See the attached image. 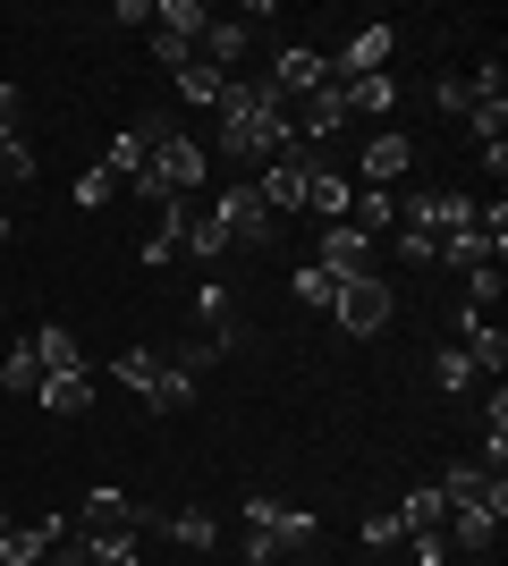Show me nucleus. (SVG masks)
<instances>
[{
	"instance_id": "2f4dec72",
	"label": "nucleus",
	"mask_w": 508,
	"mask_h": 566,
	"mask_svg": "<svg viewBox=\"0 0 508 566\" xmlns=\"http://www.w3.org/2000/svg\"><path fill=\"white\" fill-rule=\"evenodd\" d=\"M102 203H120V178H111L102 161H85L76 169V212H102Z\"/></svg>"
},
{
	"instance_id": "c756f323",
	"label": "nucleus",
	"mask_w": 508,
	"mask_h": 566,
	"mask_svg": "<svg viewBox=\"0 0 508 566\" xmlns=\"http://www.w3.org/2000/svg\"><path fill=\"white\" fill-rule=\"evenodd\" d=\"M76 542H85V558H94V566H136L145 533H76Z\"/></svg>"
},
{
	"instance_id": "c85d7f7f",
	"label": "nucleus",
	"mask_w": 508,
	"mask_h": 566,
	"mask_svg": "<svg viewBox=\"0 0 508 566\" xmlns=\"http://www.w3.org/2000/svg\"><path fill=\"white\" fill-rule=\"evenodd\" d=\"M220 85H229V76L204 69V60H195V69H178V102H187V111H220Z\"/></svg>"
},
{
	"instance_id": "1a4fd4ad",
	"label": "nucleus",
	"mask_w": 508,
	"mask_h": 566,
	"mask_svg": "<svg viewBox=\"0 0 508 566\" xmlns=\"http://www.w3.org/2000/svg\"><path fill=\"white\" fill-rule=\"evenodd\" d=\"M289 127H297V144H305V153H314L322 136H339V127H348V85H322V94H305V102H289Z\"/></svg>"
},
{
	"instance_id": "9d476101",
	"label": "nucleus",
	"mask_w": 508,
	"mask_h": 566,
	"mask_svg": "<svg viewBox=\"0 0 508 566\" xmlns=\"http://www.w3.org/2000/svg\"><path fill=\"white\" fill-rule=\"evenodd\" d=\"M458 347H466V364H475V380H500L508 373V331L491 322V313H475V305L458 313Z\"/></svg>"
},
{
	"instance_id": "37998d69",
	"label": "nucleus",
	"mask_w": 508,
	"mask_h": 566,
	"mask_svg": "<svg viewBox=\"0 0 508 566\" xmlns=\"http://www.w3.org/2000/svg\"><path fill=\"white\" fill-rule=\"evenodd\" d=\"M398 254H407V262H433L440 245H433V237H424V229H398Z\"/></svg>"
},
{
	"instance_id": "58836bf2",
	"label": "nucleus",
	"mask_w": 508,
	"mask_h": 566,
	"mask_svg": "<svg viewBox=\"0 0 508 566\" xmlns=\"http://www.w3.org/2000/svg\"><path fill=\"white\" fill-rule=\"evenodd\" d=\"M407 542V533H398V516H390V507H373V516H364V549H398Z\"/></svg>"
},
{
	"instance_id": "20e7f679",
	"label": "nucleus",
	"mask_w": 508,
	"mask_h": 566,
	"mask_svg": "<svg viewBox=\"0 0 508 566\" xmlns=\"http://www.w3.org/2000/svg\"><path fill=\"white\" fill-rule=\"evenodd\" d=\"M238 516H246V533H263V542H280V549H314V542H322V524L305 516V507H289V499H263V491H246V499H238Z\"/></svg>"
},
{
	"instance_id": "4c0bfd02",
	"label": "nucleus",
	"mask_w": 508,
	"mask_h": 566,
	"mask_svg": "<svg viewBox=\"0 0 508 566\" xmlns=\"http://www.w3.org/2000/svg\"><path fill=\"white\" fill-rule=\"evenodd\" d=\"M491 296H500V262H484V271H466V305L491 313Z\"/></svg>"
},
{
	"instance_id": "cd10ccee",
	"label": "nucleus",
	"mask_w": 508,
	"mask_h": 566,
	"mask_svg": "<svg viewBox=\"0 0 508 566\" xmlns=\"http://www.w3.org/2000/svg\"><path fill=\"white\" fill-rule=\"evenodd\" d=\"M34 355H43V373H85V355H76V338L60 331V322H43V331H34Z\"/></svg>"
},
{
	"instance_id": "412c9836",
	"label": "nucleus",
	"mask_w": 508,
	"mask_h": 566,
	"mask_svg": "<svg viewBox=\"0 0 508 566\" xmlns=\"http://www.w3.org/2000/svg\"><path fill=\"white\" fill-rule=\"evenodd\" d=\"M390 516H398V533L415 542V533H440V516H449V499H440L433 482H424V491H407L398 507H390Z\"/></svg>"
},
{
	"instance_id": "ddd939ff",
	"label": "nucleus",
	"mask_w": 508,
	"mask_h": 566,
	"mask_svg": "<svg viewBox=\"0 0 508 566\" xmlns=\"http://www.w3.org/2000/svg\"><path fill=\"white\" fill-rule=\"evenodd\" d=\"M314 271H331V280H356V271H373V237L364 229H322V254H314Z\"/></svg>"
},
{
	"instance_id": "7ed1b4c3",
	"label": "nucleus",
	"mask_w": 508,
	"mask_h": 566,
	"mask_svg": "<svg viewBox=\"0 0 508 566\" xmlns=\"http://www.w3.org/2000/svg\"><path fill=\"white\" fill-rule=\"evenodd\" d=\"M212 220L229 229V245H271V237H280V220L263 212L255 178H220V195H212Z\"/></svg>"
},
{
	"instance_id": "f03ea898",
	"label": "nucleus",
	"mask_w": 508,
	"mask_h": 566,
	"mask_svg": "<svg viewBox=\"0 0 508 566\" xmlns=\"http://www.w3.org/2000/svg\"><path fill=\"white\" fill-rule=\"evenodd\" d=\"M204 178H212V144H195L187 127H178L169 144H153V169L136 178V187H153V195H178V203H187V195L204 187ZM136 187H127V195H136Z\"/></svg>"
},
{
	"instance_id": "e433bc0d",
	"label": "nucleus",
	"mask_w": 508,
	"mask_h": 566,
	"mask_svg": "<svg viewBox=\"0 0 508 566\" xmlns=\"http://www.w3.org/2000/svg\"><path fill=\"white\" fill-rule=\"evenodd\" d=\"M153 60L178 76V69H195V43H187V34H162V25H153Z\"/></svg>"
},
{
	"instance_id": "4468645a",
	"label": "nucleus",
	"mask_w": 508,
	"mask_h": 566,
	"mask_svg": "<svg viewBox=\"0 0 508 566\" xmlns=\"http://www.w3.org/2000/svg\"><path fill=\"white\" fill-rule=\"evenodd\" d=\"M390 51H398V34H390V25H356V43L331 60V76H339V85H348V76H382Z\"/></svg>"
},
{
	"instance_id": "7c9ffc66",
	"label": "nucleus",
	"mask_w": 508,
	"mask_h": 566,
	"mask_svg": "<svg viewBox=\"0 0 508 566\" xmlns=\"http://www.w3.org/2000/svg\"><path fill=\"white\" fill-rule=\"evenodd\" d=\"M153 25H162V34H204V25H212V9H204V0H162V9H153Z\"/></svg>"
},
{
	"instance_id": "b1692460",
	"label": "nucleus",
	"mask_w": 508,
	"mask_h": 566,
	"mask_svg": "<svg viewBox=\"0 0 508 566\" xmlns=\"http://www.w3.org/2000/svg\"><path fill=\"white\" fill-rule=\"evenodd\" d=\"M0 389H9V398H34V389H43V355H34V338H18V347L0 355Z\"/></svg>"
},
{
	"instance_id": "473e14b6",
	"label": "nucleus",
	"mask_w": 508,
	"mask_h": 566,
	"mask_svg": "<svg viewBox=\"0 0 508 566\" xmlns=\"http://www.w3.org/2000/svg\"><path fill=\"white\" fill-rule=\"evenodd\" d=\"M111 373H120L127 389H136V398H153V380H162V355H153V347H127L120 364H111Z\"/></svg>"
},
{
	"instance_id": "ea45409f",
	"label": "nucleus",
	"mask_w": 508,
	"mask_h": 566,
	"mask_svg": "<svg viewBox=\"0 0 508 566\" xmlns=\"http://www.w3.org/2000/svg\"><path fill=\"white\" fill-rule=\"evenodd\" d=\"M18 118H25V94H18V85H9V76H0V144L18 136Z\"/></svg>"
},
{
	"instance_id": "a18cd8bd",
	"label": "nucleus",
	"mask_w": 508,
	"mask_h": 566,
	"mask_svg": "<svg viewBox=\"0 0 508 566\" xmlns=\"http://www.w3.org/2000/svg\"><path fill=\"white\" fill-rule=\"evenodd\" d=\"M407 566H424V558H407Z\"/></svg>"
},
{
	"instance_id": "dca6fc26",
	"label": "nucleus",
	"mask_w": 508,
	"mask_h": 566,
	"mask_svg": "<svg viewBox=\"0 0 508 566\" xmlns=\"http://www.w3.org/2000/svg\"><path fill=\"white\" fill-rule=\"evenodd\" d=\"M246 43H255V25H246V18H212V25H204V34H195V60L229 76V69H238V60H246Z\"/></svg>"
},
{
	"instance_id": "6e6552de",
	"label": "nucleus",
	"mask_w": 508,
	"mask_h": 566,
	"mask_svg": "<svg viewBox=\"0 0 508 566\" xmlns=\"http://www.w3.org/2000/svg\"><path fill=\"white\" fill-rule=\"evenodd\" d=\"M305 169H314V153H280V161L255 169V195H263V212H271V220L305 212Z\"/></svg>"
},
{
	"instance_id": "423d86ee",
	"label": "nucleus",
	"mask_w": 508,
	"mask_h": 566,
	"mask_svg": "<svg viewBox=\"0 0 508 566\" xmlns=\"http://www.w3.org/2000/svg\"><path fill=\"white\" fill-rule=\"evenodd\" d=\"M263 85L280 94V111H289V102H305V94H322V85H331V60H322V51H305V43H280Z\"/></svg>"
},
{
	"instance_id": "2eb2a0df",
	"label": "nucleus",
	"mask_w": 508,
	"mask_h": 566,
	"mask_svg": "<svg viewBox=\"0 0 508 566\" xmlns=\"http://www.w3.org/2000/svg\"><path fill=\"white\" fill-rule=\"evenodd\" d=\"M60 533H69V516H34V524H9V533H0V566H43Z\"/></svg>"
},
{
	"instance_id": "9b49d317",
	"label": "nucleus",
	"mask_w": 508,
	"mask_h": 566,
	"mask_svg": "<svg viewBox=\"0 0 508 566\" xmlns=\"http://www.w3.org/2000/svg\"><path fill=\"white\" fill-rule=\"evenodd\" d=\"M500 524L508 516H491V507H449V516H440V549H449V558H484V549L500 542Z\"/></svg>"
},
{
	"instance_id": "5701e85b",
	"label": "nucleus",
	"mask_w": 508,
	"mask_h": 566,
	"mask_svg": "<svg viewBox=\"0 0 508 566\" xmlns=\"http://www.w3.org/2000/svg\"><path fill=\"white\" fill-rule=\"evenodd\" d=\"M305 212L314 220H348V178H339V169H305Z\"/></svg>"
},
{
	"instance_id": "72a5a7b5",
	"label": "nucleus",
	"mask_w": 508,
	"mask_h": 566,
	"mask_svg": "<svg viewBox=\"0 0 508 566\" xmlns=\"http://www.w3.org/2000/svg\"><path fill=\"white\" fill-rule=\"evenodd\" d=\"M195 389H204V380H187L178 364H162V380H153V406H162V415H187Z\"/></svg>"
},
{
	"instance_id": "f257e3e1",
	"label": "nucleus",
	"mask_w": 508,
	"mask_h": 566,
	"mask_svg": "<svg viewBox=\"0 0 508 566\" xmlns=\"http://www.w3.org/2000/svg\"><path fill=\"white\" fill-rule=\"evenodd\" d=\"M390 313H398V287H390L382 271H356V280H339V296H331V322L348 338H382Z\"/></svg>"
},
{
	"instance_id": "f704fd0d",
	"label": "nucleus",
	"mask_w": 508,
	"mask_h": 566,
	"mask_svg": "<svg viewBox=\"0 0 508 566\" xmlns=\"http://www.w3.org/2000/svg\"><path fill=\"white\" fill-rule=\"evenodd\" d=\"M297 305H314V313H331V296H339V280H331V271H314V262H297Z\"/></svg>"
},
{
	"instance_id": "6ab92c4d",
	"label": "nucleus",
	"mask_w": 508,
	"mask_h": 566,
	"mask_svg": "<svg viewBox=\"0 0 508 566\" xmlns=\"http://www.w3.org/2000/svg\"><path fill=\"white\" fill-rule=\"evenodd\" d=\"M162 533L178 549H195V558H204V549H220V516L212 507H178V516H162Z\"/></svg>"
},
{
	"instance_id": "bb28decb",
	"label": "nucleus",
	"mask_w": 508,
	"mask_h": 566,
	"mask_svg": "<svg viewBox=\"0 0 508 566\" xmlns=\"http://www.w3.org/2000/svg\"><path fill=\"white\" fill-rule=\"evenodd\" d=\"M178 254H195V262H220V254H229V229H220L212 212H195V220H187V237H178Z\"/></svg>"
},
{
	"instance_id": "4be33fe9",
	"label": "nucleus",
	"mask_w": 508,
	"mask_h": 566,
	"mask_svg": "<svg viewBox=\"0 0 508 566\" xmlns=\"http://www.w3.org/2000/svg\"><path fill=\"white\" fill-rule=\"evenodd\" d=\"M356 111L364 118H390V111H398V76H390V69L382 76H348V118H356Z\"/></svg>"
},
{
	"instance_id": "aec40b11",
	"label": "nucleus",
	"mask_w": 508,
	"mask_h": 566,
	"mask_svg": "<svg viewBox=\"0 0 508 566\" xmlns=\"http://www.w3.org/2000/svg\"><path fill=\"white\" fill-rule=\"evenodd\" d=\"M424 364H433V389H440V398H475V364H466L458 338H449V347H433Z\"/></svg>"
},
{
	"instance_id": "39448f33",
	"label": "nucleus",
	"mask_w": 508,
	"mask_h": 566,
	"mask_svg": "<svg viewBox=\"0 0 508 566\" xmlns=\"http://www.w3.org/2000/svg\"><path fill=\"white\" fill-rule=\"evenodd\" d=\"M69 533H153V507H145V499H127V491H111V482H94V491L76 499Z\"/></svg>"
},
{
	"instance_id": "a878e982",
	"label": "nucleus",
	"mask_w": 508,
	"mask_h": 566,
	"mask_svg": "<svg viewBox=\"0 0 508 566\" xmlns=\"http://www.w3.org/2000/svg\"><path fill=\"white\" fill-rule=\"evenodd\" d=\"M390 220H398V195H382V187H364V195H348V229H364V237H382Z\"/></svg>"
},
{
	"instance_id": "f3484780",
	"label": "nucleus",
	"mask_w": 508,
	"mask_h": 566,
	"mask_svg": "<svg viewBox=\"0 0 508 566\" xmlns=\"http://www.w3.org/2000/svg\"><path fill=\"white\" fill-rule=\"evenodd\" d=\"M34 406H43V415H94V380L85 373H43Z\"/></svg>"
},
{
	"instance_id": "c9c22d12",
	"label": "nucleus",
	"mask_w": 508,
	"mask_h": 566,
	"mask_svg": "<svg viewBox=\"0 0 508 566\" xmlns=\"http://www.w3.org/2000/svg\"><path fill=\"white\" fill-rule=\"evenodd\" d=\"M169 364H178V373H187V380H204V373H220V338H187V347L169 355Z\"/></svg>"
},
{
	"instance_id": "f8f14e48",
	"label": "nucleus",
	"mask_w": 508,
	"mask_h": 566,
	"mask_svg": "<svg viewBox=\"0 0 508 566\" xmlns=\"http://www.w3.org/2000/svg\"><path fill=\"white\" fill-rule=\"evenodd\" d=\"M407 169H415V136H398V127H382V136L356 153V178L382 187V195H390V178H407Z\"/></svg>"
},
{
	"instance_id": "393cba45",
	"label": "nucleus",
	"mask_w": 508,
	"mask_h": 566,
	"mask_svg": "<svg viewBox=\"0 0 508 566\" xmlns=\"http://www.w3.org/2000/svg\"><path fill=\"white\" fill-rule=\"evenodd\" d=\"M433 262H449V271H484V262H500V245H491L484 229H458V237H440Z\"/></svg>"
},
{
	"instance_id": "a19ab883",
	"label": "nucleus",
	"mask_w": 508,
	"mask_h": 566,
	"mask_svg": "<svg viewBox=\"0 0 508 566\" xmlns=\"http://www.w3.org/2000/svg\"><path fill=\"white\" fill-rule=\"evenodd\" d=\"M433 102H440V111H466V102H475V85H466V76H440Z\"/></svg>"
},
{
	"instance_id": "c03bdc74",
	"label": "nucleus",
	"mask_w": 508,
	"mask_h": 566,
	"mask_svg": "<svg viewBox=\"0 0 508 566\" xmlns=\"http://www.w3.org/2000/svg\"><path fill=\"white\" fill-rule=\"evenodd\" d=\"M0 533H9V507H0Z\"/></svg>"
},
{
	"instance_id": "a211bd4d",
	"label": "nucleus",
	"mask_w": 508,
	"mask_h": 566,
	"mask_svg": "<svg viewBox=\"0 0 508 566\" xmlns=\"http://www.w3.org/2000/svg\"><path fill=\"white\" fill-rule=\"evenodd\" d=\"M102 169H111V178H120V195H127V187L153 169V144L136 136V127H120V136H111V153H102Z\"/></svg>"
},
{
	"instance_id": "79ce46f5",
	"label": "nucleus",
	"mask_w": 508,
	"mask_h": 566,
	"mask_svg": "<svg viewBox=\"0 0 508 566\" xmlns=\"http://www.w3.org/2000/svg\"><path fill=\"white\" fill-rule=\"evenodd\" d=\"M43 566H94V558H85V542H76V533H60V542H51V558Z\"/></svg>"
},
{
	"instance_id": "0eeeda50",
	"label": "nucleus",
	"mask_w": 508,
	"mask_h": 566,
	"mask_svg": "<svg viewBox=\"0 0 508 566\" xmlns=\"http://www.w3.org/2000/svg\"><path fill=\"white\" fill-rule=\"evenodd\" d=\"M449 507H491V516H508V473H484L475 457H458V465H440V482H433Z\"/></svg>"
}]
</instances>
